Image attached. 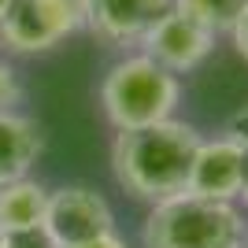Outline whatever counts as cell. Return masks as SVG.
<instances>
[{
    "instance_id": "obj_1",
    "label": "cell",
    "mask_w": 248,
    "mask_h": 248,
    "mask_svg": "<svg viewBox=\"0 0 248 248\" xmlns=\"http://www.w3.org/2000/svg\"><path fill=\"white\" fill-rule=\"evenodd\" d=\"M200 137L204 134L197 126L182 123V119L115 134L111 141L115 182L145 204H163V200L186 193Z\"/></svg>"
},
{
    "instance_id": "obj_2",
    "label": "cell",
    "mask_w": 248,
    "mask_h": 248,
    "mask_svg": "<svg viewBox=\"0 0 248 248\" xmlns=\"http://www.w3.org/2000/svg\"><path fill=\"white\" fill-rule=\"evenodd\" d=\"M178 104H182V78L148 60L145 52L111 63V71L100 82V108L119 134L174 119Z\"/></svg>"
},
{
    "instance_id": "obj_3",
    "label": "cell",
    "mask_w": 248,
    "mask_h": 248,
    "mask_svg": "<svg viewBox=\"0 0 248 248\" xmlns=\"http://www.w3.org/2000/svg\"><path fill=\"white\" fill-rule=\"evenodd\" d=\"M248 233L245 211L237 204H218L193 193L152 204L141 245L145 248H241Z\"/></svg>"
},
{
    "instance_id": "obj_4",
    "label": "cell",
    "mask_w": 248,
    "mask_h": 248,
    "mask_svg": "<svg viewBox=\"0 0 248 248\" xmlns=\"http://www.w3.org/2000/svg\"><path fill=\"white\" fill-rule=\"evenodd\" d=\"M82 26V0H11V8L0 19V48L15 56H37L67 41Z\"/></svg>"
},
{
    "instance_id": "obj_5",
    "label": "cell",
    "mask_w": 248,
    "mask_h": 248,
    "mask_svg": "<svg viewBox=\"0 0 248 248\" xmlns=\"http://www.w3.org/2000/svg\"><path fill=\"white\" fill-rule=\"evenodd\" d=\"M45 230L52 233V241L60 248H71V245H82V241L111 233L115 211L89 186H60V189H48Z\"/></svg>"
},
{
    "instance_id": "obj_6",
    "label": "cell",
    "mask_w": 248,
    "mask_h": 248,
    "mask_svg": "<svg viewBox=\"0 0 248 248\" xmlns=\"http://www.w3.org/2000/svg\"><path fill=\"white\" fill-rule=\"evenodd\" d=\"M137 48L159 67H167L170 74H189L215 52V33L204 30L197 19L182 15L178 8H170L148 26V33L137 41Z\"/></svg>"
},
{
    "instance_id": "obj_7",
    "label": "cell",
    "mask_w": 248,
    "mask_h": 248,
    "mask_svg": "<svg viewBox=\"0 0 248 248\" xmlns=\"http://www.w3.org/2000/svg\"><path fill=\"white\" fill-rule=\"evenodd\" d=\"M245 174H248V152L237 141H230L226 134L200 137L186 193L218 200V204H237L241 189H245Z\"/></svg>"
},
{
    "instance_id": "obj_8",
    "label": "cell",
    "mask_w": 248,
    "mask_h": 248,
    "mask_svg": "<svg viewBox=\"0 0 248 248\" xmlns=\"http://www.w3.org/2000/svg\"><path fill=\"white\" fill-rule=\"evenodd\" d=\"M85 30L111 48H134L174 0H82Z\"/></svg>"
},
{
    "instance_id": "obj_9",
    "label": "cell",
    "mask_w": 248,
    "mask_h": 248,
    "mask_svg": "<svg viewBox=\"0 0 248 248\" xmlns=\"http://www.w3.org/2000/svg\"><path fill=\"white\" fill-rule=\"evenodd\" d=\"M45 148L41 126L22 111H0V189L26 178Z\"/></svg>"
},
{
    "instance_id": "obj_10",
    "label": "cell",
    "mask_w": 248,
    "mask_h": 248,
    "mask_svg": "<svg viewBox=\"0 0 248 248\" xmlns=\"http://www.w3.org/2000/svg\"><path fill=\"white\" fill-rule=\"evenodd\" d=\"M45 207H48V189L33 182L30 174L15 178L0 189V226H4V233L45 226Z\"/></svg>"
},
{
    "instance_id": "obj_11",
    "label": "cell",
    "mask_w": 248,
    "mask_h": 248,
    "mask_svg": "<svg viewBox=\"0 0 248 248\" xmlns=\"http://www.w3.org/2000/svg\"><path fill=\"white\" fill-rule=\"evenodd\" d=\"M245 4L248 0H174V8L182 11V15L197 19L200 26L211 30L215 37L233 30V22H237V15L245 11Z\"/></svg>"
},
{
    "instance_id": "obj_12",
    "label": "cell",
    "mask_w": 248,
    "mask_h": 248,
    "mask_svg": "<svg viewBox=\"0 0 248 248\" xmlns=\"http://www.w3.org/2000/svg\"><path fill=\"white\" fill-rule=\"evenodd\" d=\"M8 248H60V245L52 241V233L45 226H30V230L8 233Z\"/></svg>"
},
{
    "instance_id": "obj_13",
    "label": "cell",
    "mask_w": 248,
    "mask_h": 248,
    "mask_svg": "<svg viewBox=\"0 0 248 248\" xmlns=\"http://www.w3.org/2000/svg\"><path fill=\"white\" fill-rule=\"evenodd\" d=\"M19 96H22V85L15 78V71H11L8 63H0V111H15Z\"/></svg>"
},
{
    "instance_id": "obj_14",
    "label": "cell",
    "mask_w": 248,
    "mask_h": 248,
    "mask_svg": "<svg viewBox=\"0 0 248 248\" xmlns=\"http://www.w3.org/2000/svg\"><path fill=\"white\" fill-rule=\"evenodd\" d=\"M222 134H226L230 141H237V145L248 152V104H245V108H237V111H233V115L226 119Z\"/></svg>"
},
{
    "instance_id": "obj_15",
    "label": "cell",
    "mask_w": 248,
    "mask_h": 248,
    "mask_svg": "<svg viewBox=\"0 0 248 248\" xmlns=\"http://www.w3.org/2000/svg\"><path fill=\"white\" fill-rule=\"evenodd\" d=\"M230 41H233V48H237V56L248 63V4H245V11L237 15L233 30H230Z\"/></svg>"
},
{
    "instance_id": "obj_16",
    "label": "cell",
    "mask_w": 248,
    "mask_h": 248,
    "mask_svg": "<svg viewBox=\"0 0 248 248\" xmlns=\"http://www.w3.org/2000/svg\"><path fill=\"white\" fill-rule=\"evenodd\" d=\"M71 248H126V241L119 233H104V237H93V241H82V245H71Z\"/></svg>"
},
{
    "instance_id": "obj_17",
    "label": "cell",
    "mask_w": 248,
    "mask_h": 248,
    "mask_svg": "<svg viewBox=\"0 0 248 248\" xmlns=\"http://www.w3.org/2000/svg\"><path fill=\"white\" fill-rule=\"evenodd\" d=\"M237 200L245 204V211H248V174H245V189H241V197H237Z\"/></svg>"
},
{
    "instance_id": "obj_18",
    "label": "cell",
    "mask_w": 248,
    "mask_h": 248,
    "mask_svg": "<svg viewBox=\"0 0 248 248\" xmlns=\"http://www.w3.org/2000/svg\"><path fill=\"white\" fill-rule=\"evenodd\" d=\"M11 8V0H0V19H4V11Z\"/></svg>"
},
{
    "instance_id": "obj_19",
    "label": "cell",
    "mask_w": 248,
    "mask_h": 248,
    "mask_svg": "<svg viewBox=\"0 0 248 248\" xmlns=\"http://www.w3.org/2000/svg\"><path fill=\"white\" fill-rule=\"evenodd\" d=\"M0 248H8V233H4V226H0Z\"/></svg>"
},
{
    "instance_id": "obj_20",
    "label": "cell",
    "mask_w": 248,
    "mask_h": 248,
    "mask_svg": "<svg viewBox=\"0 0 248 248\" xmlns=\"http://www.w3.org/2000/svg\"><path fill=\"white\" fill-rule=\"evenodd\" d=\"M241 248H248V233H245V241H241Z\"/></svg>"
}]
</instances>
